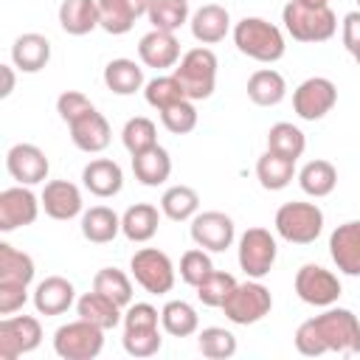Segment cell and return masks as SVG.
Here are the masks:
<instances>
[{"instance_id": "cell-1", "label": "cell", "mask_w": 360, "mask_h": 360, "mask_svg": "<svg viewBox=\"0 0 360 360\" xmlns=\"http://www.w3.org/2000/svg\"><path fill=\"white\" fill-rule=\"evenodd\" d=\"M295 349L307 357L326 352L360 354V321L343 307H329L295 329Z\"/></svg>"}, {"instance_id": "cell-2", "label": "cell", "mask_w": 360, "mask_h": 360, "mask_svg": "<svg viewBox=\"0 0 360 360\" xmlns=\"http://www.w3.org/2000/svg\"><path fill=\"white\" fill-rule=\"evenodd\" d=\"M34 281V259L8 242H0V315L17 312L28 301V284Z\"/></svg>"}, {"instance_id": "cell-3", "label": "cell", "mask_w": 360, "mask_h": 360, "mask_svg": "<svg viewBox=\"0 0 360 360\" xmlns=\"http://www.w3.org/2000/svg\"><path fill=\"white\" fill-rule=\"evenodd\" d=\"M281 22L298 42H326L338 31V17L329 6H309L304 0H290L281 11Z\"/></svg>"}, {"instance_id": "cell-4", "label": "cell", "mask_w": 360, "mask_h": 360, "mask_svg": "<svg viewBox=\"0 0 360 360\" xmlns=\"http://www.w3.org/2000/svg\"><path fill=\"white\" fill-rule=\"evenodd\" d=\"M233 42L239 53L256 59V62H278L284 56V34L278 25L262 20V17H245L233 25Z\"/></svg>"}, {"instance_id": "cell-5", "label": "cell", "mask_w": 360, "mask_h": 360, "mask_svg": "<svg viewBox=\"0 0 360 360\" xmlns=\"http://www.w3.org/2000/svg\"><path fill=\"white\" fill-rule=\"evenodd\" d=\"M158 309L152 304H129L124 312V349L132 357H152L160 352L163 338L158 332Z\"/></svg>"}, {"instance_id": "cell-6", "label": "cell", "mask_w": 360, "mask_h": 360, "mask_svg": "<svg viewBox=\"0 0 360 360\" xmlns=\"http://www.w3.org/2000/svg\"><path fill=\"white\" fill-rule=\"evenodd\" d=\"M172 76L180 82L186 98H191V101L208 98L214 93V84H217V56H214V51L211 48H191L188 53H183V59H180V65L174 68Z\"/></svg>"}, {"instance_id": "cell-7", "label": "cell", "mask_w": 360, "mask_h": 360, "mask_svg": "<svg viewBox=\"0 0 360 360\" xmlns=\"http://www.w3.org/2000/svg\"><path fill=\"white\" fill-rule=\"evenodd\" d=\"M323 231V211L315 202H284L276 211V233L292 245H309Z\"/></svg>"}, {"instance_id": "cell-8", "label": "cell", "mask_w": 360, "mask_h": 360, "mask_svg": "<svg viewBox=\"0 0 360 360\" xmlns=\"http://www.w3.org/2000/svg\"><path fill=\"white\" fill-rule=\"evenodd\" d=\"M104 349V329L79 318L53 332V352L65 360H93Z\"/></svg>"}, {"instance_id": "cell-9", "label": "cell", "mask_w": 360, "mask_h": 360, "mask_svg": "<svg viewBox=\"0 0 360 360\" xmlns=\"http://www.w3.org/2000/svg\"><path fill=\"white\" fill-rule=\"evenodd\" d=\"M270 309H273V295L259 281L236 284L231 290V295L225 298V304H222L225 318L231 323H239V326H248V323L262 321L264 315H270Z\"/></svg>"}, {"instance_id": "cell-10", "label": "cell", "mask_w": 360, "mask_h": 360, "mask_svg": "<svg viewBox=\"0 0 360 360\" xmlns=\"http://www.w3.org/2000/svg\"><path fill=\"white\" fill-rule=\"evenodd\" d=\"M129 270L149 295H163L174 287V264L158 248H141L129 259Z\"/></svg>"}, {"instance_id": "cell-11", "label": "cell", "mask_w": 360, "mask_h": 360, "mask_svg": "<svg viewBox=\"0 0 360 360\" xmlns=\"http://www.w3.org/2000/svg\"><path fill=\"white\" fill-rule=\"evenodd\" d=\"M276 236L267 228H248L239 236V267L250 278H262L276 264Z\"/></svg>"}, {"instance_id": "cell-12", "label": "cell", "mask_w": 360, "mask_h": 360, "mask_svg": "<svg viewBox=\"0 0 360 360\" xmlns=\"http://www.w3.org/2000/svg\"><path fill=\"white\" fill-rule=\"evenodd\" d=\"M42 326L34 315H11L0 321V357L17 360L20 354H28L39 346Z\"/></svg>"}, {"instance_id": "cell-13", "label": "cell", "mask_w": 360, "mask_h": 360, "mask_svg": "<svg viewBox=\"0 0 360 360\" xmlns=\"http://www.w3.org/2000/svg\"><path fill=\"white\" fill-rule=\"evenodd\" d=\"M338 101V87L326 79V76H312L304 79L295 93H292V110L298 118L304 121H318L323 118Z\"/></svg>"}, {"instance_id": "cell-14", "label": "cell", "mask_w": 360, "mask_h": 360, "mask_svg": "<svg viewBox=\"0 0 360 360\" xmlns=\"http://www.w3.org/2000/svg\"><path fill=\"white\" fill-rule=\"evenodd\" d=\"M295 292L309 307H332L340 298V281L321 264H304L295 273Z\"/></svg>"}, {"instance_id": "cell-15", "label": "cell", "mask_w": 360, "mask_h": 360, "mask_svg": "<svg viewBox=\"0 0 360 360\" xmlns=\"http://www.w3.org/2000/svg\"><path fill=\"white\" fill-rule=\"evenodd\" d=\"M42 200L28 186H11L0 191V231H17L22 225H31L39 214Z\"/></svg>"}, {"instance_id": "cell-16", "label": "cell", "mask_w": 360, "mask_h": 360, "mask_svg": "<svg viewBox=\"0 0 360 360\" xmlns=\"http://www.w3.org/2000/svg\"><path fill=\"white\" fill-rule=\"evenodd\" d=\"M233 219L222 211H202L191 219V239L197 248H205L211 253H222L233 242Z\"/></svg>"}, {"instance_id": "cell-17", "label": "cell", "mask_w": 360, "mask_h": 360, "mask_svg": "<svg viewBox=\"0 0 360 360\" xmlns=\"http://www.w3.org/2000/svg\"><path fill=\"white\" fill-rule=\"evenodd\" d=\"M6 169L8 174L20 183V186H37L48 177V158L39 146L34 143H14L8 152H6Z\"/></svg>"}, {"instance_id": "cell-18", "label": "cell", "mask_w": 360, "mask_h": 360, "mask_svg": "<svg viewBox=\"0 0 360 360\" xmlns=\"http://www.w3.org/2000/svg\"><path fill=\"white\" fill-rule=\"evenodd\" d=\"M329 253L340 273L360 276V219H349L332 231Z\"/></svg>"}, {"instance_id": "cell-19", "label": "cell", "mask_w": 360, "mask_h": 360, "mask_svg": "<svg viewBox=\"0 0 360 360\" xmlns=\"http://www.w3.org/2000/svg\"><path fill=\"white\" fill-rule=\"evenodd\" d=\"M138 56L146 68H155V70H166V68H174L177 59H180V42L174 37V31H160V28H152L149 34L141 37L138 42Z\"/></svg>"}, {"instance_id": "cell-20", "label": "cell", "mask_w": 360, "mask_h": 360, "mask_svg": "<svg viewBox=\"0 0 360 360\" xmlns=\"http://www.w3.org/2000/svg\"><path fill=\"white\" fill-rule=\"evenodd\" d=\"M68 127H70V141L76 143V149H82L87 155H96V152H101V149L110 146V135L112 132H110L107 118L98 110L84 112L82 118H76Z\"/></svg>"}, {"instance_id": "cell-21", "label": "cell", "mask_w": 360, "mask_h": 360, "mask_svg": "<svg viewBox=\"0 0 360 360\" xmlns=\"http://www.w3.org/2000/svg\"><path fill=\"white\" fill-rule=\"evenodd\" d=\"M42 208L51 219H73L82 214V191L70 180H51L42 188Z\"/></svg>"}, {"instance_id": "cell-22", "label": "cell", "mask_w": 360, "mask_h": 360, "mask_svg": "<svg viewBox=\"0 0 360 360\" xmlns=\"http://www.w3.org/2000/svg\"><path fill=\"white\" fill-rule=\"evenodd\" d=\"M82 183L96 197H115L124 186V172L110 158H96L82 169Z\"/></svg>"}, {"instance_id": "cell-23", "label": "cell", "mask_w": 360, "mask_h": 360, "mask_svg": "<svg viewBox=\"0 0 360 360\" xmlns=\"http://www.w3.org/2000/svg\"><path fill=\"white\" fill-rule=\"evenodd\" d=\"M73 298H76V290L62 276H48L34 290V307L39 315H62L70 309Z\"/></svg>"}, {"instance_id": "cell-24", "label": "cell", "mask_w": 360, "mask_h": 360, "mask_svg": "<svg viewBox=\"0 0 360 360\" xmlns=\"http://www.w3.org/2000/svg\"><path fill=\"white\" fill-rule=\"evenodd\" d=\"M51 59V42L42 34H22L11 45V62L22 73H37Z\"/></svg>"}, {"instance_id": "cell-25", "label": "cell", "mask_w": 360, "mask_h": 360, "mask_svg": "<svg viewBox=\"0 0 360 360\" xmlns=\"http://www.w3.org/2000/svg\"><path fill=\"white\" fill-rule=\"evenodd\" d=\"M228 28H231L228 8L217 6V3H208V6L197 8L194 17H191V34H194V39L202 42V45H214V42L225 39Z\"/></svg>"}, {"instance_id": "cell-26", "label": "cell", "mask_w": 360, "mask_h": 360, "mask_svg": "<svg viewBox=\"0 0 360 360\" xmlns=\"http://www.w3.org/2000/svg\"><path fill=\"white\" fill-rule=\"evenodd\" d=\"M158 225H160V211L152 202H135L121 217V233L129 242H149L158 233Z\"/></svg>"}, {"instance_id": "cell-27", "label": "cell", "mask_w": 360, "mask_h": 360, "mask_svg": "<svg viewBox=\"0 0 360 360\" xmlns=\"http://www.w3.org/2000/svg\"><path fill=\"white\" fill-rule=\"evenodd\" d=\"M59 25L70 37H84L98 25V0H62Z\"/></svg>"}, {"instance_id": "cell-28", "label": "cell", "mask_w": 360, "mask_h": 360, "mask_svg": "<svg viewBox=\"0 0 360 360\" xmlns=\"http://www.w3.org/2000/svg\"><path fill=\"white\" fill-rule=\"evenodd\" d=\"M76 312H79V318H84V321L101 326L104 332H107V329H115V326L124 321L121 307H118L112 298H107V295H101V292H96V290H93V292H84V295L76 301Z\"/></svg>"}, {"instance_id": "cell-29", "label": "cell", "mask_w": 360, "mask_h": 360, "mask_svg": "<svg viewBox=\"0 0 360 360\" xmlns=\"http://www.w3.org/2000/svg\"><path fill=\"white\" fill-rule=\"evenodd\" d=\"M132 172H135V180H141L143 186H160L172 174V158L163 146L155 143L146 152L132 155Z\"/></svg>"}, {"instance_id": "cell-30", "label": "cell", "mask_w": 360, "mask_h": 360, "mask_svg": "<svg viewBox=\"0 0 360 360\" xmlns=\"http://www.w3.org/2000/svg\"><path fill=\"white\" fill-rule=\"evenodd\" d=\"M118 231H121V217L107 205H93L90 211L82 214V236L93 245L112 242Z\"/></svg>"}, {"instance_id": "cell-31", "label": "cell", "mask_w": 360, "mask_h": 360, "mask_svg": "<svg viewBox=\"0 0 360 360\" xmlns=\"http://www.w3.org/2000/svg\"><path fill=\"white\" fill-rule=\"evenodd\" d=\"M284 96H287V82L273 68H262L248 79V98L259 107H276Z\"/></svg>"}, {"instance_id": "cell-32", "label": "cell", "mask_w": 360, "mask_h": 360, "mask_svg": "<svg viewBox=\"0 0 360 360\" xmlns=\"http://www.w3.org/2000/svg\"><path fill=\"white\" fill-rule=\"evenodd\" d=\"M295 174V160L292 158H284V155H276V152H264L259 160H256V177L262 183V188L267 191H281L290 186Z\"/></svg>"}, {"instance_id": "cell-33", "label": "cell", "mask_w": 360, "mask_h": 360, "mask_svg": "<svg viewBox=\"0 0 360 360\" xmlns=\"http://www.w3.org/2000/svg\"><path fill=\"white\" fill-rule=\"evenodd\" d=\"M104 84L115 96H132L143 87V70L132 59H112L104 68Z\"/></svg>"}, {"instance_id": "cell-34", "label": "cell", "mask_w": 360, "mask_h": 360, "mask_svg": "<svg viewBox=\"0 0 360 360\" xmlns=\"http://www.w3.org/2000/svg\"><path fill=\"white\" fill-rule=\"evenodd\" d=\"M298 183H301L304 194H309V197H326L338 186V169L329 160H309L298 172Z\"/></svg>"}, {"instance_id": "cell-35", "label": "cell", "mask_w": 360, "mask_h": 360, "mask_svg": "<svg viewBox=\"0 0 360 360\" xmlns=\"http://www.w3.org/2000/svg\"><path fill=\"white\" fill-rule=\"evenodd\" d=\"M197 208H200V197H197V191L188 188V186H172V188H166L163 197H160V211H163L169 219H174V222L194 219Z\"/></svg>"}, {"instance_id": "cell-36", "label": "cell", "mask_w": 360, "mask_h": 360, "mask_svg": "<svg viewBox=\"0 0 360 360\" xmlns=\"http://www.w3.org/2000/svg\"><path fill=\"white\" fill-rule=\"evenodd\" d=\"M267 149L276 152V155H284V158L298 160L304 155V149H307V138H304V132L298 127H292L287 121H278L267 132Z\"/></svg>"}, {"instance_id": "cell-37", "label": "cell", "mask_w": 360, "mask_h": 360, "mask_svg": "<svg viewBox=\"0 0 360 360\" xmlns=\"http://www.w3.org/2000/svg\"><path fill=\"white\" fill-rule=\"evenodd\" d=\"M160 323L163 329L172 335V338H188L197 332V309L186 301H169L163 309H160Z\"/></svg>"}, {"instance_id": "cell-38", "label": "cell", "mask_w": 360, "mask_h": 360, "mask_svg": "<svg viewBox=\"0 0 360 360\" xmlns=\"http://www.w3.org/2000/svg\"><path fill=\"white\" fill-rule=\"evenodd\" d=\"M93 290L112 298L118 307H129L132 304V284L127 278V273H121L118 267H101L93 276Z\"/></svg>"}, {"instance_id": "cell-39", "label": "cell", "mask_w": 360, "mask_h": 360, "mask_svg": "<svg viewBox=\"0 0 360 360\" xmlns=\"http://www.w3.org/2000/svg\"><path fill=\"white\" fill-rule=\"evenodd\" d=\"M138 14L132 11L129 0H98V25L107 34H127L135 25Z\"/></svg>"}, {"instance_id": "cell-40", "label": "cell", "mask_w": 360, "mask_h": 360, "mask_svg": "<svg viewBox=\"0 0 360 360\" xmlns=\"http://www.w3.org/2000/svg\"><path fill=\"white\" fill-rule=\"evenodd\" d=\"M121 141H124V146H127L129 155H141V152H146L149 146L158 143V129H155V124H152L149 118L135 115V118H129V121L124 124Z\"/></svg>"}, {"instance_id": "cell-41", "label": "cell", "mask_w": 360, "mask_h": 360, "mask_svg": "<svg viewBox=\"0 0 360 360\" xmlns=\"http://www.w3.org/2000/svg\"><path fill=\"white\" fill-rule=\"evenodd\" d=\"M188 20V3L186 0H152L149 22L160 31H177Z\"/></svg>"}, {"instance_id": "cell-42", "label": "cell", "mask_w": 360, "mask_h": 360, "mask_svg": "<svg viewBox=\"0 0 360 360\" xmlns=\"http://www.w3.org/2000/svg\"><path fill=\"white\" fill-rule=\"evenodd\" d=\"M200 352L211 360H225V357H233L236 354V338L233 332L222 329V326H208L200 332V340H197Z\"/></svg>"}, {"instance_id": "cell-43", "label": "cell", "mask_w": 360, "mask_h": 360, "mask_svg": "<svg viewBox=\"0 0 360 360\" xmlns=\"http://www.w3.org/2000/svg\"><path fill=\"white\" fill-rule=\"evenodd\" d=\"M143 96L158 112L166 110L169 104L180 101V98H186V93H183V87H180V82L174 76H155L152 82L143 84Z\"/></svg>"}, {"instance_id": "cell-44", "label": "cell", "mask_w": 360, "mask_h": 360, "mask_svg": "<svg viewBox=\"0 0 360 360\" xmlns=\"http://www.w3.org/2000/svg\"><path fill=\"white\" fill-rule=\"evenodd\" d=\"M160 121L172 135H186L197 127V107L191 98H180L166 110H160Z\"/></svg>"}, {"instance_id": "cell-45", "label": "cell", "mask_w": 360, "mask_h": 360, "mask_svg": "<svg viewBox=\"0 0 360 360\" xmlns=\"http://www.w3.org/2000/svg\"><path fill=\"white\" fill-rule=\"evenodd\" d=\"M236 287V278L231 273H222V270H214L202 284H197V298L205 304V307H222L225 298L231 295V290Z\"/></svg>"}, {"instance_id": "cell-46", "label": "cell", "mask_w": 360, "mask_h": 360, "mask_svg": "<svg viewBox=\"0 0 360 360\" xmlns=\"http://www.w3.org/2000/svg\"><path fill=\"white\" fill-rule=\"evenodd\" d=\"M214 273V262L211 256L205 253V248H194V250H186L183 259H180V278L191 287L202 284L208 276Z\"/></svg>"}, {"instance_id": "cell-47", "label": "cell", "mask_w": 360, "mask_h": 360, "mask_svg": "<svg viewBox=\"0 0 360 360\" xmlns=\"http://www.w3.org/2000/svg\"><path fill=\"white\" fill-rule=\"evenodd\" d=\"M90 110H96V107H93L90 98H87L84 93H79V90H65V93L56 98V112H59V118H62L65 124H73L76 118H82V115L90 112Z\"/></svg>"}, {"instance_id": "cell-48", "label": "cell", "mask_w": 360, "mask_h": 360, "mask_svg": "<svg viewBox=\"0 0 360 360\" xmlns=\"http://www.w3.org/2000/svg\"><path fill=\"white\" fill-rule=\"evenodd\" d=\"M343 45L349 53L360 48V11H349L343 17Z\"/></svg>"}, {"instance_id": "cell-49", "label": "cell", "mask_w": 360, "mask_h": 360, "mask_svg": "<svg viewBox=\"0 0 360 360\" xmlns=\"http://www.w3.org/2000/svg\"><path fill=\"white\" fill-rule=\"evenodd\" d=\"M0 73H3V90H0V96L6 98V96L14 90V73H11V65H0Z\"/></svg>"}, {"instance_id": "cell-50", "label": "cell", "mask_w": 360, "mask_h": 360, "mask_svg": "<svg viewBox=\"0 0 360 360\" xmlns=\"http://www.w3.org/2000/svg\"><path fill=\"white\" fill-rule=\"evenodd\" d=\"M129 6H132V11L141 17V14H149V8H152V0H129Z\"/></svg>"}, {"instance_id": "cell-51", "label": "cell", "mask_w": 360, "mask_h": 360, "mask_svg": "<svg viewBox=\"0 0 360 360\" xmlns=\"http://www.w3.org/2000/svg\"><path fill=\"white\" fill-rule=\"evenodd\" d=\"M304 3H309V6H329V0H304Z\"/></svg>"}, {"instance_id": "cell-52", "label": "cell", "mask_w": 360, "mask_h": 360, "mask_svg": "<svg viewBox=\"0 0 360 360\" xmlns=\"http://www.w3.org/2000/svg\"><path fill=\"white\" fill-rule=\"evenodd\" d=\"M352 56H354V62H357V68H360V48H357V51H354Z\"/></svg>"}, {"instance_id": "cell-53", "label": "cell", "mask_w": 360, "mask_h": 360, "mask_svg": "<svg viewBox=\"0 0 360 360\" xmlns=\"http://www.w3.org/2000/svg\"><path fill=\"white\" fill-rule=\"evenodd\" d=\"M186 3H188V0H186Z\"/></svg>"}, {"instance_id": "cell-54", "label": "cell", "mask_w": 360, "mask_h": 360, "mask_svg": "<svg viewBox=\"0 0 360 360\" xmlns=\"http://www.w3.org/2000/svg\"><path fill=\"white\" fill-rule=\"evenodd\" d=\"M357 3H360V0H357Z\"/></svg>"}]
</instances>
